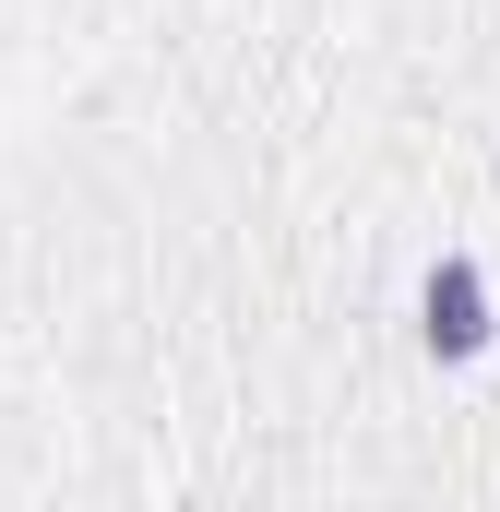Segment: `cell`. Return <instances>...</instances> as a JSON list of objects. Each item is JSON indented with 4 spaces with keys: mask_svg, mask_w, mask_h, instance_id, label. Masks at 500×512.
I'll list each match as a JSON object with an SVG mask.
<instances>
[{
    "mask_svg": "<svg viewBox=\"0 0 500 512\" xmlns=\"http://www.w3.org/2000/svg\"><path fill=\"white\" fill-rule=\"evenodd\" d=\"M417 334H429V358H477L500 322H489V274L465 251H441L429 262V286H417Z\"/></svg>",
    "mask_w": 500,
    "mask_h": 512,
    "instance_id": "1",
    "label": "cell"
}]
</instances>
